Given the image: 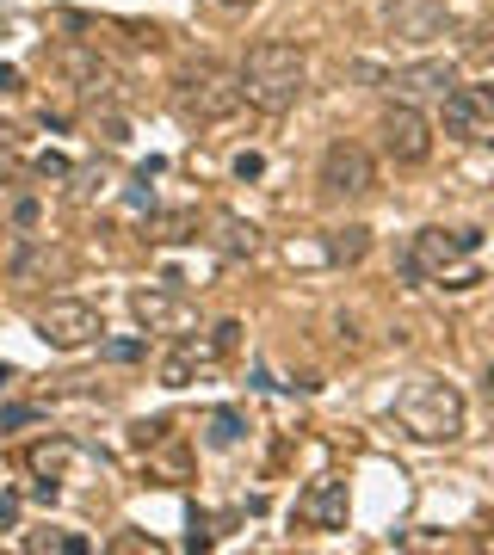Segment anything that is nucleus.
Listing matches in <instances>:
<instances>
[{"instance_id": "obj_7", "label": "nucleus", "mask_w": 494, "mask_h": 555, "mask_svg": "<svg viewBox=\"0 0 494 555\" xmlns=\"http://www.w3.org/2000/svg\"><path fill=\"white\" fill-rule=\"evenodd\" d=\"M445 136H457V142H494V81L445 93Z\"/></svg>"}, {"instance_id": "obj_18", "label": "nucleus", "mask_w": 494, "mask_h": 555, "mask_svg": "<svg viewBox=\"0 0 494 555\" xmlns=\"http://www.w3.org/2000/svg\"><path fill=\"white\" fill-rule=\"evenodd\" d=\"M68 457H75V444H62V438H50V444H38V451H31V469H38L44 481H62Z\"/></svg>"}, {"instance_id": "obj_1", "label": "nucleus", "mask_w": 494, "mask_h": 555, "mask_svg": "<svg viewBox=\"0 0 494 555\" xmlns=\"http://www.w3.org/2000/svg\"><path fill=\"white\" fill-rule=\"evenodd\" d=\"M235 74H241V99L260 105V111H272V118H278V111H291V105L303 99V87H309V62H303L297 44H285V37L254 44Z\"/></svg>"}, {"instance_id": "obj_32", "label": "nucleus", "mask_w": 494, "mask_h": 555, "mask_svg": "<svg viewBox=\"0 0 494 555\" xmlns=\"http://www.w3.org/2000/svg\"><path fill=\"white\" fill-rule=\"evenodd\" d=\"M482 395H488V407H494V364H488V377H482Z\"/></svg>"}, {"instance_id": "obj_25", "label": "nucleus", "mask_w": 494, "mask_h": 555, "mask_svg": "<svg viewBox=\"0 0 494 555\" xmlns=\"http://www.w3.org/2000/svg\"><path fill=\"white\" fill-rule=\"evenodd\" d=\"M19 525V494H0V531Z\"/></svg>"}, {"instance_id": "obj_23", "label": "nucleus", "mask_w": 494, "mask_h": 555, "mask_svg": "<svg viewBox=\"0 0 494 555\" xmlns=\"http://www.w3.org/2000/svg\"><path fill=\"white\" fill-rule=\"evenodd\" d=\"M31 420H38V407H25V401H13V407H0V426H31Z\"/></svg>"}, {"instance_id": "obj_5", "label": "nucleus", "mask_w": 494, "mask_h": 555, "mask_svg": "<svg viewBox=\"0 0 494 555\" xmlns=\"http://www.w3.org/2000/svg\"><path fill=\"white\" fill-rule=\"evenodd\" d=\"M377 136H383V155H390L396 167H427L433 161V118L414 99H396L390 111H383Z\"/></svg>"}, {"instance_id": "obj_2", "label": "nucleus", "mask_w": 494, "mask_h": 555, "mask_svg": "<svg viewBox=\"0 0 494 555\" xmlns=\"http://www.w3.org/2000/svg\"><path fill=\"white\" fill-rule=\"evenodd\" d=\"M476 247H482L476 229H420L414 247H408V259H402V272L408 278H433L445 290H476L482 284Z\"/></svg>"}, {"instance_id": "obj_19", "label": "nucleus", "mask_w": 494, "mask_h": 555, "mask_svg": "<svg viewBox=\"0 0 494 555\" xmlns=\"http://www.w3.org/2000/svg\"><path fill=\"white\" fill-rule=\"evenodd\" d=\"M192 229H198V210H167L149 222V241H186Z\"/></svg>"}, {"instance_id": "obj_29", "label": "nucleus", "mask_w": 494, "mask_h": 555, "mask_svg": "<svg viewBox=\"0 0 494 555\" xmlns=\"http://www.w3.org/2000/svg\"><path fill=\"white\" fill-rule=\"evenodd\" d=\"M112 549H124V555H136V549H149V555H155V537H118Z\"/></svg>"}, {"instance_id": "obj_26", "label": "nucleus", "mask_w": 494, "mask_h": 555, "mask_svg": "<svg viewBox=\"0 0 494 555\" xmlns=\"http://www.w3.org/2000/svg\"><path fill=\"white\" fill-rule=\"evenodd\" d=\"M38 173H44V179H68V173H75V167H68L62 155H44V161H38Z\"/></svg>"}, {"instance_id": "obj_22", "label": "nucleus", "mask_w": 494, "mask_h": 555, "mask_svg": "<svg viewBox=\"0 0 494 555\" xmlns=\"http://www.w3.org/2000/svg\"><path fill=\"white\" fill-rule=\"evenodd\" d=\"M210 346H217V358H229V352L241 346V321H223L217 333H210Z\"/></svg>"}, {"instance_id": "obj_8", "label": "nucleus", "mask_w": 494, "mask_h": 555, "mask_svg": "<svg viewBox=\"0 0 494 555\" xmlns=\"http://www.w3.org/2000/svg\"><path fill=\"white\" fill-rule=\"evenodd\" d=\"M377 185V167H371V155L359 142H328V155H322V192L328 198H365Z\"/></svg>"}, {"instance_id": "obj_13", "label": "nucleus", "mask_w": 494, "mask_h": 555, "mask_svg": "<svg viewBox=\"0 0 494 555\" xmlns=\"http://www.w3.org/2000/svg\"><path fill=\"white\" fill-rule=\"evenodd\" d=\"M50 62H56L81 93H99V87H105V62H99V50H87V44H56Z\"/></svg>"}, {"instance_id": "obj_27", "label": "nucleus", "mask_w": 494, "mask_h": 555, "mask_svg": "<svg viewBox=\"0 0 494 555\" xmlns=\"http://www.w3.org/2000/svg\"><path fill=\"white\" fill-rule=\"evenodd\" d=\"M235 173H241V179H260L266 161H260V155H235Z\"/></svg>"}, {"instance_id": "obj_20", "label": "nucleus", "mask_w": 494, "mask_h": 555, "mask_svg": "<svg viewBox=\"0 0 494 555\" xmlns=\"http://www.w3.org/2000/svg\"><path fill=\"white\" fill-rule=\"evenodd\" d=\"M235 438H241V414H235V407H217V414H210V444L229 451Z\"/></svg>"}, {"instance_id": "obj_28", "label": "nucleus", "mask_w": 494, "mask_h": 555, "mask_svg": "<svg viewBox=\"0 0 494 555\" xmlns=\"http://www.w3.org/2000/svg\"><path fill=\"white\" fill-rule=\"evenodd\" d=\"M13 173H19V155H13V142L0 136V179H13Z\"/></svg>"}, {"instance_id": "obj_12", "label": "nucleus", "mask_w": 494, "mask_h": 555, "mask_svg": "<svg viewBox=\"0 0 494 555\" xmlns=\"http://www.w3.org/2000/svg\"><path fill=\"white\" fill-rule=\"evenodd\" d=\"M439 25H445V7H439V0H396V7H390V31L408 37V44L439 37Z\"/></svg>"}, {"instance_id": "obj_30", "label": "nucleus", "mask_w": 494, "mask_h": 555, "mask_svg": "<svg viewBox=\"0 0 494 555\" xmlns=\"http://www.w3.org/2000/svg\"><path fill=\"white\" fill-rule=\"evenodd\" d=\"M0 93H19V68H7V62H0Z\"/></svg>"}, {"instance_id": "obj_10", "label": "nucleus", "mask_w": 494, "mask_h": 555, "mask_svg": "<svg viewBox=\"0 0 494 555\" xmlns=\"http://www.w3.org/2000/svg\"><path fill=\"white\" fill-rule=\"evenodd\" d=\"M383 87H390L396 99H445L451 87H457V68L451 62H408V68H396V74H383Z\"/></svg>"}, {"instance_id": "obj_17", "label": "nucleus", "mask_w": 494, "mask_h": 555, "mask_svg": "<svg viewBox=\"0 0 494 555\" xmlns=\"http://www.w3.org/2000/svg\"><path fill=\"white\" fill-rule=\"evenodd\" d=\"M19 543H25L31 555H44V549H50V555H87V549H93L87 537H68V531H31V537H19Z\"/></svg>"}, {"instance_id": "obj_31", "label": "nucleus", "mask_w": 494, "mask_h": 555, "mask_svg": "<svg viewBox=\"0 0 494 555\" xmlns=\"http://www.w3.org/2000/svg\"><path fill=\"white\" fill-rule=\"evenodd\" d=\"M217 7H229V13H247V7H260V0H217Z\"/></svg>"}, {"instance_id": "obj_3", "label": "nucleus", "mask_w": 494, "mask_h": 555, "mask_svg": "<svg viewBox=\"0 0 494 555\" xmlns=\"http://www.w3.org/2000/svg\"><path fill=\"white\" fill-rule=\"evenodd\" d=\"M396 426L420 444H457L464 438V395L439 377H414L396 395Z\"/></svg>"}, {"instance_id": "obj_9", "label": "nucleus", "mask_w": 494, "mask_h": 555, "mask_svg": "<svg viewBox=\"0 0 494 555\" xmlns=\"http://www.w3.org/2000/svg\"><path fill=\"white\" fill-rule=\"evenodd\" d=\"M346 481H334V475H315L309 488L297 494V506H291V518L303 531H346Z\"/></svg>"}, {"instance_id": "obj_14", "label": "nucleus", "mask_w": 494, "mask_h": 555, "mask_svg": "<svg viewBox=\"0 0 494 555\" xmlns=\"http://www.w3.org/2000/svg\"><path fill=\"white\" fill-rule=\"evenodd\" d=\"M210 358H217V346H204V340H180V352L161 364V383H167V389H186Z\"/></svg>"}, {"instance_id": "obj_15", "label": "nucleus", "mask_w": 494, "mask_h": 555, "mask_svg": "<svg viewBox=\"0 0 494 555\" xmlns=\"http://www.w3.org/2000/svg\"><path fill=\"white\" fill-rule=\"evenodd\" d=\"M328 266H359V259L371 253V229H359V222H352V229H328Z\"/></svg>"}, {"instance_id": "obj_4", "label": "nucleus", "mask_w": 494, "mask_h": 555, "mask_svg": "<svg viewBox=\"0 0 494 555\" xmlns=\"http://www.w3.org/2000/svg\"><path fill=\"white\" fill-rule=\"evenodd\" d=\"M186 124H223L241 111V74L223 68V62H192L180 74V93H173Z\"/></svg>"}, {"instance_id": "obj_21", "label": "nucleus", "mask_w": 494, "mask_h": 555, "mask_svg": "<svg viewBox=\"0 0 494 555\" xmlns=\"http://www.w3.org/2000/svg\"><path fill=\"white\" fill-rule=\"evenodd\" d=\"M464 62H494V19L470 31V44H464Z\"/></svg>"}, {"instance_id": "obj_16", "label": "nucleus", "mask_w": 494, "mask_h": 555, "mask_svg": "<svg viewBox=\"0 0 494 555\" xmlns=\"http://www.w3.org/2000/svg\"><path fill=\"white\" fill-rule=\"evenodd\" d=\"M217 253H229V259L260 253V229H254V222H241V216H217Z\"/></svg>"}, {"instance_id": "obj_24", "label": "nucleus", "mask_w": 494, "mask_h": 555, "mask_svg": "<svg viewBox=\"0 0 494 555\" xmlns=\"http://www.w3.org/2000/svg\"><path fill=\"white\" fill-rule=\"evenodd\" d=\"M105 358H112V364H136V358H143V340H112Z\"/></svg>"}, {"instance_id": "obj_6", "label": "nucleus", "mask_w": 494, "mask_h": 555, "mask_svg": "<svg viewBox=\"0 0 494 555\" xmlns=\"http://www.w3.org/2000/svg\"><path fill=\"white\" fill-rule=\"evenodd\" d=\"M99 333H105V315L93 303H81V296H56V303L38 309V340L56 346V352H81Z\"/></svg>"}, {"instance_id": "obj_11", "label": "nucleus", "mask_w": 494, "mask_h": 555, "mask_svg": "<svg viewBox=\"0 0 494 555\" xmlns=\"http://www.w3.org/2000/svg\"><path fill=\"white\" fill-rule=\"evenodd\" d=\"M130 315L143 333H173V327H186V303L180 296H167V290H136L130 296Z\"/></svg>"}]
</instances>
